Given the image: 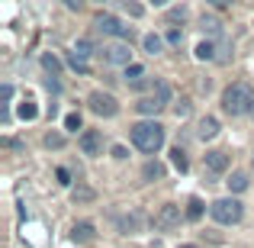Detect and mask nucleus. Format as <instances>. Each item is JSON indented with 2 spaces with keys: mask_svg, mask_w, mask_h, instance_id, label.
Masks as SVG:
<instances>
[{
  "mask_svg": "<svg viewBox=\"0 0 254 248\" xmlns=\"http://www.w3.org/2000/svg\"><path fill=\"white\" fill-rule=\"evenodd\" d=\"M129 136H132V145H135L138 152L155 155V152L164 145V126L158 123V119H142V123H135L129 129Z\"/></svg>",
  "mask_w": 254,
  "mask_h": 248,
  "instance_id": "nucleus-1",
  "label": "nucleus"
},
{
  "mask_svg": "<svg viewBox=\"0 0 254 248\" xmlns=\"http://www.w3.org/2000/svg\"><path fill=\"white\" fill-rule=\"evenodd\" d=\"M222 110L229 116H245V113H254V90L245 81L232 84L222 90Z\"/></svg>",
  "mask_w": 254,
  "mask_h": 248,
  "instance_id": "nucleus-2",
  "label": "nucleus"
},
{
  "mask_svg": "<svg viewBox=\"0 0 254 248\" xmlns=\"http://www.w3.org/2000/svg\"><path fill=\"white\" fill-rule=\"evenodd\" d=\"M209 213H212V219H216L219 226H235V223H242L245 206L238 203L235 197H219V200H212Z\"/></svg>",
  "mask_w": 254,
  "mask_h": 248,
  "instance_id": "nucleus-3",
  "label": "nucleus"
},
{
  "mask_svg": "<svg viewBox=\"0 0 254 248\" xmlns=\"http://www.w3.org/2000/svg\"><path fill=\"white\" fill-rule=\"evenodd\" d=\"M87 106H90V113H97V116H103V119H110V116L119 113L116 97H113V93H103V90H93L90 97H87Z\"/></svg>",
  "mask_w": 254,
  "mask_h": 248,
  "instance_id": "nucleus-4",
  "label": "nucleus"
},
{
  "mask_svg": "<svg viewBox=\"0 0 254 248\" xmlns=\"http://www.w3.org/2000/svg\"><path fill=\"white\" fill-rule=\"evenodd\" d=\"M93 26H97V32H103V36H113V39H132V29L129 26H123L113 13H100L97 19H93Z\"/></svg>",
  "mask_w": 254,
  "mask_h": 248,
  "instance_id": "nucleus-5",
  "label": "nucleus"
},
{
  "mask_svg": "<svg viewBox=\"0 0 254 248\" xmlns=\"http://www.w3.org/2000/svg\"><path fill=\"white\" fill-rule=\"evenodd\" d=\"M100 55H103L106 65H123V68H126V65H132V49H129V42H126V39L103 45V49H100Z\"/></svg>",
  "mask_w": 254,
  "mask_h": 248,
  "instance_id": "nucleus-6",
  "label": "nucleus"
},
{
  "mask_svg": "<svg viewBox=\"0 0 254 248\" xmlns=\"http://www.w3.org/2000/svg\"><path fill=\"white\" fill-rule=\"evenodd\" d=\"M184 216H187V213H180L177 203H164L161 210L155 213V229L171 232V229H177V226H180V219H184Z\"/></svg>",
  "mask_w": 254,
  "mask_h": 248,
  "instance_id": "nucleus-7",
  "label": "nucleus"
},
{
  "mask_svg": "<svg viewBox=\"0 0 254 248\" xmlns=\"http://www.w3.org/2000/svg\"><path fill=\"white\" fill-rule=\"evenodd\" d=\"M77 145H81L84 155H103V136H100L97 129H84L81 136H77Z\"/></svg>",
  "mask_w": 254,
  "mask_h": 248,
  "instance_id": "nucleus-8",
  "label": "nucleus"
},
{
  "mask_svg": "<svg viewBox=\"0 0 254 248\" xmlns=\"http://www.w3.org/2000/svg\"><path fill=\"white\" fill-rule=\"evenodd\" d=\"M203 162H206V171H209V174H222V171H229V155H225V152H219V149L206 152Z\"/></svg>",
  "mask_w": 254,
  "mask_h": 248,
  "instance_id": "nucleus-9",
  "label": "nucleus"
},
{
  "mask_svg": "<svg viewBox=\"0 0 254 248\" xmlns=\"http://www.w3.org/2000/svg\"><path fill=\"white\" fill-rule=\"evenodd\" d=\"M93 239H97V232H93L90 223H74V229H71V242L87 245V242H93Z\"/></svg>",
  "mask_w": 254,
  "mask_h": 248,
  "instance_id": "nucleus-10",
  "label": "nucleus"
},
{
  "mask_svg": "<svg viewBox=\"0 0 254 248\" xmlns=\"http://www.w3.org/2000/svg\"><path fill=\"white\" fill-rule=\"evenodd\" d=\"M135 110L142 113V116H155V113H161L164 110V103L151 93V97H142V100H135Z\"/></svg>",
  "mask_w": 254,
  "mask_h": 248,
  "instance_id": "nucleus-11",
  "label": "nucleus"
},
{
  "mask_svg": "<svg viewBox=\"0 0 254 248\" xmlns=\"http://www.w3.org/2000/svg\"><path fill=\"white\" fill-rule=\"evenodd\" d=\"M196 136L203 139V142H206V139H216L219 136V119L216 116H203L199 126H196Z\"/></svg>",
  "mask_w": 254,
  "mask_h": 248,
  "instance_id": "nucleus-12",
  "label": "nucleus"
},
{
  "mask_svg": "<svg viewBox=\"0 0 254 248\" xmlns=\"http://www.w3.org/2000/svg\"><path fill=\"white\" fill-rule=\"evenodd\" d=\"M71 200H74L77 206H84V203H93V200H97V190H93V187H87V184H77L74 190H71Z\"/></svg>",
  "mask_w": 254,
  "mask_h": 248,
  "instance_id": "nucleus-13",
  "label": "nucleus"
},
{
  "mask_svg": "<svg viewBox=\"0 0 254 248\" xmlns=\"http://www.w3.org/2000/svg\"><path fill=\"white\" fill-rule=\"evenodd\" d=\"M164 42H168V39H161L158 32H148V36L142 39V45H145V52H148V55H161V52H164Z\"/></svg>",
  "mask_w": 254,
  "mask_h": 248,
  "instance_id": "nucleus-14",
  "label": "nucleus"
},
{
  "mask_svg": "<svg viewBox=\"0 0 254 248\" xmlns=\"http://www.w3.org/2000/svg\"><path fill=\"white\" fill-rule=\"evenodd\" d=\"M225 184H229V190H232V193H242V190H248L251 180H248V174H245V171H232V177L225 180Z\"/></svg>",
  "mask_w": 254,
  "mask_h": 248,
  "instance_id": "nucleus-15",
  "label": "nucleus"
},
{
  "mask_svg": "<svg viewBox=\"0 0 254 248\" xmlns=\"http://www.w3.org/2000/svg\"><path fill=\"white\" fill-rule=\"evenodd\" d=\"M199 26H203V32H206V36H222V23H219V19L216 16H206V13H203V19H199Z\"/></svg>",
  "mask_w": 254,
  "mask_h": 248,
  "instance_id": "nucleus-16",
  "label": "nucleus"
},
{
  "mask_svg": "<svg viewBox=\"0 0 254 248\" xmlns=\"http://www.w3.org/2000/svg\"><path fill=\"white\" fill-rule=\"evenodd\" d=\"M171 162H174V167H177L180 174H187V167H190V162H187V152L180 149V145H174V149H171Z\"/></svg>",
  "mask_w": 254,
  "mask_h": 248,
  "instance_id": "nucleus-17",
  "label": "nucleus"
},
{
  "mask_svg": "<svg viewBox=\"0 0 254 248\" xmlns=\"http://www.w3.org/2000/svg\"><path fill=\"white\" fill-rule=\"evenodd\" d=\"M187 219H190V223H199V219H203V200L199 197H190V203H187Z\"/></svg>",
  "mask_w": 254,
  "mask_h": 248,
  "instance_id": "nucleus-18",
  "label": "nucleus"
},
{
  "mask_svg": "<svg viewBox=\"0 0 254 248\" xmlns=\"http://www.w3.org/2000/svg\"><path fill=\"white\" fill-rule=\"evenodd\" d=\"M196 58H199V62H212V58H219L216 55V45H212L209 39H206V42H199L196 45Z\"/></svg>",
  "mask_w": 254,
  "mask_h": 248,
  "instance_id": "nucleus-19",
  "label": "nucleus"
},
{
  "mask_svg": "<svg viewBox=\"0 0 254 248\" xmlns=\"http://www.w3.org/2000/svg\"><path fill=\"white\" fill-rule=\"evenodd\" d=\"M142 174H145L148 180H161V177H164V165H158V162H148V165L142 167Z\"/></svg>",
  "mask_w": 254,
  "mask_h": 248,
  "instance_id": "nucleus-20",
  "label": "nucleus"
},
{
  "mask_svg": "<svg viewBox=\"0 0 254 248\" xmlns=\"http://www.w3.org/2000/svg\"><path fill=\"white\" fill-rule=\"evenodd\" d=\"M171 93H174V90H171V84H168V81H155V97L161 100L164 106L171 103Z\"/></svg>",
  "mask_w": 254,
  "mask_h": 248,
  "instance_id": "nucleus-21",
  "label": "nucleus"
},
{
  "mask_svg": "<svg viewBox=\"0 0 254 248\" xmlns=\"http://www.w3.org/2000/svg\"><path fill=\"white\" fill-rule=\"evenodd\" d=\"M68 65H71L74 71H81V75H90V65H87L84 58L77 55V52H71V55H68Z\"/></svg>",
  "mask_w": 254,
  "mask_h": 248,
  "instance_id": "nucleus-22",
  "label": "nucleus"
},
{
  "mask_svg": "<svg viewBox=\"0 0 254 248\" xmlns=\"http://www.w3.org/2000/svg\"><path fill=\"white\" fill-rule=\"evenodd\" d=\"M138 78H145V68H142V65H126V84L138 81Z\"/></svg>",
  "mask_w": 254,
  "mask_h": 248,
  "instance_id": "nucleus-23",
  "label": "nucleus"
},
{
  "mask_svg": "<svg viewBox=\"0 0 254 248\" xmlns=\"http://www.w3.org/2000/svg\"><path fill=\"white\" fill-rule=\"evenodd\" d=\"M42 68L52 71V75H58V71H62V62H58L55 55H49V52H45V55H42Z\"/></svg>",
  "mask_w": 254,
  "mask_h": 248,
  "instance_id": "nucleus-24",
  "label": "nucleus"
},
{
  "mask_svg": "<svg viewBox=\"0 0 254 248\" xmlns=\"http://www.w3.org/2000/svg\"><path fill=\"white\" fill-rule=\"evenodd\" d=\"M42 142H45V149H62V145H64V136H62V132H49Z\"/></svg>",
  "mask_w": 254,
  "mask_h": 248,
  "instance_id": "nucleus-25",
  "label": "nucleus"
},
{
  "mask_svg": "<svg viewBox=\"0 0 254 248\" xmlns=\"http://www.w3.org/2000/svg\"><path fill=\"white\" fill-rule=\"evenodd\" d=\"M19 116H23V119H36V116H39L36 103H32V100H23V106H19Z\"/></svg>",
  "mask_w": 254,
  "mask_h": 248,
  "instance_id": "nucleus-26",
  "label": "nucleus"
},
{
  "mask_svg": "<svg viewBox=\"0 0 254 248\" xmlns=\"http://www.w3.org/2000/svg\"><path fill=\"white\" fill-rule=\"evenodd\" d=\"M64 129H68V132L81 129V113H68V116H64Z\"/></svg>",
  "mask_w": 254,
  "mask_h": 248,
  "instance_id": "nucleus-27",
  "label": "nucleus"
},
{
  "mask_svg": "<svg viewBox=\"0 0 254 248\" xmlns=\"http://www.w3.org/2000/svg\"><path fill=\"white\" fill-rule=\"evenodd\" d=\"M123 6H126V13H129V16H135V19L145 13V10H142V3H135V0H123Z\"/></svg>",
  "mask_w": 254,
  "mask_h": 248,
  "instance_id": "nucleus-28",
  "label": "nucleus"
},
{
  "mask_svg": "<svg viewBox=\"0 0 254 248\" xmlns=\"http://www.w3.org/2000/svg\"><path fill=\"white\" fill-rule=\"evenodd\" d=\"M168 45H184V29H168Z\"/></svg>",
  "mask_w": 254,
  "mask_h": 248,
  "instance_id": "nucleus-29",
  "label": "nucleus"
},
{
  "mask_svg": "<svg viewBox=\"0 0 254 248\" xmlns=\"http://www.w3.org/2000/svg\"><path fill=\"white\" fill-rule=\"evenodd\" d=\"M184 16H187V6H174V10L168 13V23H180Z\"/></svg>",
  "mask_w": 254,
  "mask_h": 248,
  "instance_id": "nucleus-30",
  "label": "nucleus"
},
{
  "mask_svg": "<svg viewBox=\"0 0 254 248\" xmlns=\"http://www.w3.org/2000/svg\"><path fill=\"white\" fill-rule=\"evenodd\" d=\"M74 52H77V55H81V58H87V55H90V52H93V45L87 42V39H81V42L74 45Z\"/></svg>",
  "mask_w": 254,
  "mask_h": 248,
  "instance_id": "nucleus-31",
  "label": "nucleus"
},
{
  "mask_svg": "<svg viewBox=\"0 0 254 248\" xmlns=\"http://www.w3.org/2000/svg\"><path fill=\"white\" fill-rule=\"evenodd\" d=\"M174 113H177V116H187V113H190V103H187V100H180V103L174 106Z\"/></svg>",
  "mask_w": 254,
  "mask_h": 248,
  "instance_id": "nucleus-32",
  "label": "nucleus"
},
{
  "mask_svg": "<svg viewBox=\"0 0 254 248\" xmlns=\"http://www.w3.org/2000/svg\"><path fill=\"white\" fill-rule=\"evenodd\" d=\"M10 97H13V87L3 84V87H0V100H3V106H6V100H10Z\"/></svg>",
  "mask_w": 254,
  "mask_h": 248,
  "instance_id": "nucleus-33",
  "label": "nucleus"
},
{
  "mask_svg": "<svg viewBox=\"0 0 254 248\" xmlns=\"http://www.w3.org/2000/svg\"><path fill=\"white\" fill-rule=\"evenodd\" d=\"M206 3H209V6H216V10H225V6H229L232 0H206Z\"/></svg>",
  "mask_w": 254,
  "mask_h": 248,
  "instance_id": "nucleus-34",
  "label": "nucleus"
},
{
  "mask_svg": "<svg viewBox=\"0 0 254 248\" xmlns=\"http://www.w3.org/2000/svg\"><path fill=\"white\" fill-rule=\"evenodd\" d=\"M64 6H68V10H81L84 0H64Z\"/></svg>",
  "mask_w": 254,
  "mask_h": 248,
  "instance_id": "nucleus-35",
  "label": "nucleus"
},
{
  "mask_svg": "<svg viewBox=\"0 0 254 248\" xmlns=\"http://www.w3.org/2000/svg\"><path fill=\"white\" fill-rule=\"evenodd\" d=\"M151 3H155V6H164V3H168V0H151Z\"/></svg>",
  "mask_w": 254,
  "mask_h": 248,
  "instance_id": "nucleus-36",
  "label": "nucleus"
},
{
  "mask_svg": "<svg viewBox=\"0 0 254 248\" xmlns=\"http://www.w3.org/2000/svg\"><path fill=\"white\" fill-rule=\"evenodd\" d=\"M180 248H199V245H180Z\"/></svg>",
  "mask_w": 254,
  "mask_h": 248,
  "instance_id": "nucleus-37",
  "label": "nucleus"
},
{
  "mask_svg": "<svg viewBox=\"0 0 254 248\" xmlns=\"http://www.w3.org/2000/svg\"><path fill=\"white\" fill-rule=\"evenodd\" d=\"M251 171H254V158H251Z\"/></svg>",
  "mask_w": 254,
  "mask_h": 248,
  "instance_id": "nucleus-38",
  "label": "nucleus"
},
{
  "mask_svg": "<svg viewBox=\"0 0 254 248\" xmlns=\"http://www.w3.org/2000/svg\"><path fill=\"white\" fill-rule=\"evenodd\" d=\"M97 3H103V0H97Z\"/></svg>",
  "mask_w": 254,
  "mask_h": 248,
  "instance_id": "nucleus-39",
  "label": "nucleus"
}]
</instances>
